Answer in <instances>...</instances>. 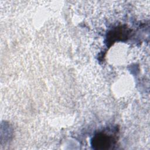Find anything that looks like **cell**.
Segmentation results:
<instances>
[{"mask_svg": "<svg viewBox=\"0 0 150 150\" xmlns=\"http://www.w3.org/2000/svg\"><path fill=\"white\" fill-rule=\"evenodd\" d=\"M114 137L105 132H100L93 138L91 145L96 149L105 150L110 148L115 143Z\"/></svg>", "mask_w": 150, "mask_h": 150, "instance_id": "obj_1", "label": "cell"}]
</instances>
